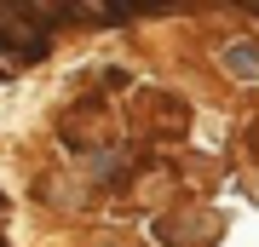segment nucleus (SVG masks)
<instances>
[{
	"instance_id": "1",
	"label": "nucleus",
	"mask_w": 259,
	"mask_h": 247,
	"mask_svg": "<svg viewBox=\"0 0 259 247\" xmlns=\"http://www.w3.org/2000/svg\"><path fill=\"white\" fill-rule=\"evenodd\" d=\"M225 64L242 69V75H259V52H248V46H231V52H225Z\"/></svg>"
}]
</instances>
